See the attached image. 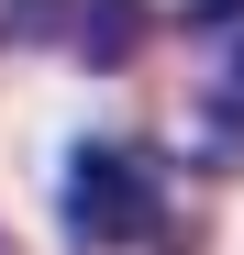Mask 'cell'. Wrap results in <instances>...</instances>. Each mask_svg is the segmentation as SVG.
I'll return each mask as SVG.
<instances>
[{"instance_id":"1","label":"cell","mask_w":244,"mask_h":255,"mask_svg":"<svg viewBox=\"0 0 244 255\" xmlns=\"http://www.w3.org/2000/svg\"><path fill=\"white\" fill-rule=\"evenodd\" d=\"M67 233L100 244V255H167L178 244L167 166H155L144 144H78L67 155Z\"/></svg>"},{"instance_id":"2","label":"cell","mask_w":244,"mask_h":255,"mask_svg":"<svg viewBox=\"0 0 244 255\" xmlns=\"http://www.w3.org/2000/svg\"><path fill=\"white\" fill-rule=\"evenodd\" d=\"M0 33H11V45H56L78 67H133L155 45V11L144 0H22Z\"/></svg>"},{"instance_id":"3","label":"cell","mask_w":244,"mask_h":255,"mask_svg":"<svg viewBox=\"0 0 244 255\" xmlns=\"http://www.w3.org/2000/svg\"><path fill=\"white\" fill-rule=\"evenodd\" d=\"M211 111H222V155L244 144V11L222 22V78H211Z\"/></svg>"}]
</instances>
